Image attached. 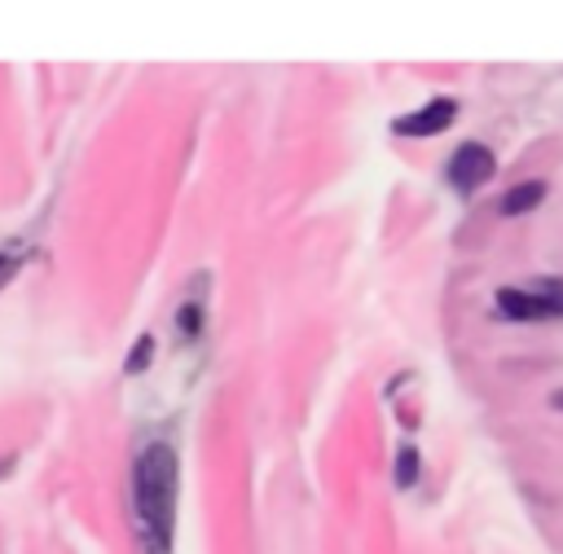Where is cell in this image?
Wrapping results in <instances>:
<instances>
[{"label": "cell", "mask_w": 563, "mask_h": 554, "mask_svg": "<svg viewBox=\"0 0 563 554\" xmlns=\"http://www.w3.org/2000/svg\"><path fill=\"white\" fill-rule=\"evenodd\" d=\"M176 448L167 440H150L132 466V519L145 554H172L176 528Z\"/></svg>", "instance_id": "obj_1"}, {"label": "cell", "mask_w": 563, "mask_h": 554, "mask_svg": "<svg viewBox=\"0 0 563 554\" xmlns=\"http://www.w3.org/2000/svg\"><path fill=\"white\" fill-rule=\"evenodd\" d=\"M497 312L506 321H554V317H563V281L541 277L532 286H501Z\"/></svg>", "instance_id": "obj_2"}, {"label": "cell", "mask_w": 563, "mask_h": 554, "mask_svg": "<svg viewBox=\"0 0 563 554\" xmlns=\"http://www.w3.org/2000/svg\"><path fill=\"white\" fill-rule=\"evenodd\" d=\"M493 167H497L493 149L479 145V141H466V145H457L453 158H449V185H453L457 193H475V189L493 176Z\"/></svg>", "instance_id": "obj_3"}, {"label": "cell", "mask_w": 563, "mask_h": 554, "mask_svg": "<svg viewBox=\"0 0 563 554\" xmlns=\"http://www.w3.org/2000/svg\"><path fill=\"white\" fill-rule=\"evenodd\" d=\"M453 114H457V101L453 97H435V101L418 106L413 114H400L391 123V132L396 136H435V132H444L453 123Z\"/></svg>", "instance_id": "obj_4"}, {"label": "cell", "mask_w": 563, "mask_h": 554, "mask_svg": "<svg viewBox=\"0 0 563 554\" xmlns=\"http://www.w3.org/2000/svg\"><path fill=\"white\" fill-rule=\"evenodd\" d=\"M541 198H545V180H528V185L506 189L501 202H497V211H501V215H523V211L541 207Z\"/></svg>", "instance_id": "obj_5"}, {"label": "cell", "mask_w": 563, "mask_h": 554, "mask_svg": "<svg viewBox=\"0 0 563 554\" xmlns=\"http://www.w3.org/2000/svg\"><path fill=\"white\" fill-rule=\"evenodd\" d=\"M413 479H418V448L413 444H400V453H396V484L409 488Z\"/></svg>", "instance_id": "obj_6"}, {"label": "cell", "mask_w": 563, "mask_h": 554, "mask_svg": "<svg viewBox=\"0 0 563 554\" xmlns=\"http://www.w3.org/2000/svg\"><path fill=\"white\" fill-rule=\"evenodd\" d=\"M198 321H202V308H198V303H185V308H180V317H176V325H180V334H185V339H194V334H198Z\"/></svg>", "instance_id": "obj_7"}, {"label": "cell", "mask_w": 563, "mask_h": 554, "mask_svg": "<svg viewBox=\"0 0 563 554\" xmlns=\"http://www.w3.org/2000/svg\"><path fill=\"white\" fill-rule=\"evenodd\" d=\"M150 352H154V339H150V334H141V339H136V347H132V356H128V374H136V369H145V361H150Z\"/></svg>", "instance_id": "obj_8"}, {"label": "cell", "mask_w": 563, "mask_h": 554, "mask_svg": "<svg viewBox=\"0 0 563 554\" xmlns=\"http://www.w3.org/2000/svg\"><path fill=\"white\" fill-rule=\"evenodd\" d=\"M18 264H22V255H18V251H0V290L9 286V277L18 273Z\"/></svg>", "instance_id": "obj_9"}, {"label": "cell", "mask_w": 563, "mask_h": 554, "mask_svg": "<svg viewBox=\"0 0 563 554\" xmlns=\"http://www.w3.org/2000/svg\"><path fill=\"white\" fill-rule=\"evenodd\" d=\"M550 409H563V387H559V391H550Z\"/></svg>", "instance_id": "obj_10"}]
</instances>
